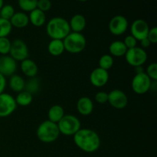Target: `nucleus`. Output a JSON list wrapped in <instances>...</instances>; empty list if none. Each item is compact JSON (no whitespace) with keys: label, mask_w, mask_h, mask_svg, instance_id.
Instances as JSON below:
<instances>
[{"label":"nucleus","mask_w":157,"mask_h":157,"mask_svg":"<svg viewBox=\"0 0 157 157\" xmlns=\"http://www.w3.org/2000/svg\"><path fill=\"white\" fill-rule=\"evenodd\" d=\"M64 51L63 40L52 39L48 44V52L53 57L60 56L64 53Z\"/></svg>","instance_id":"nucleus-21"},{"label":"nucleus","mask_w":157,"mask_h":157,"mask_svg":"<svg viewBox=\"0 0 157 157\" xmlns=\"http://www.w3.org/2000/svg\"><path fill=\"white\" fill-rule=\"evenodd\" d=\"M46 32L52 39L63 40L71 32L68 21L62 17H54L48 21Z\"/></svg>","instance_id":"nucleus-2"},{"label":"nucleus","mask_w":157,"mask_h":157,"mask_svg":"<svg viewBox=\"0 0 157 157\" xmlns=\"http://www.w3.org/2000/svg\"><path fill=\"white\" fill-rule=\"evenodd\" d=\"M64 115L65 113H64V108L59 104H55V105L52 106L48 112V121L55 123V124H58Z\"/></svg>","instance_id":"nucleus-23"},{"label":"nucleus","mask_w":157,"mask_h":157,"mask_svg":"<svg viewBox=\"0 0 157 157\" xmlns=\"http://www.w3.org/2000/svg\"><path fill=\"white\" fill-rule=\"evenodd\" d=\"M147 38L150 41L151 44H156L157 42V28L153 27L150 29L147 35Z\"/></svg>","instance_id":"nucleus-35"},{"label":"nucleus","mask_w":157,"mask_h":157,"mask_svg":"<svg viewBox=\"0 0 157 157\" xmlns=\"http://www.w3.org/2000/svg\"><path fill=\"white\" fill-rule=\"evenodd\" d=\"M12 26L9 20L0 18V38L8 37L12 32Z\"/></svg>","instance_id":"nucleus-27"},{"label":"nucleus","mask_w":157,"mask_h":157,"mask_svg":"<svg viewBox=\"0 0 157 157\" xmlns=\"http://www.w3.org/2000/svg\"><path fill=\"white\" fill-rule=\"evenodd\" d=\"M9 55H10L15 61H22L29 58V48L23 40L15 39L12 41Z\"/></svg>","instance_id":"nucleus-8"},{"label":"nucleus","mask_w":157,"mask_h":157,"mask_svg":"<svg viewBox=\"0 0 157 157\" xmlns=\"http://www.w3.org/2000/svg\"><path fill=\"white\" fill-rule=\"evenodd\" d=\"M79 2H86V1H88V0H78Z\"/></svg>","instance_id":"nucleus-39"},{"label":"nucleus","mask_w":157,"mask_h":157,"mask_svg":"<svg viewBox=\"0 0 157 157\" xmlns=\"http://www.w3.org/2000/svg\"><path fill=\"white\" fill-rule=\"evenodd\" d=\"M7 85V81H6V77L3 76L0 74V94L4 93V90Z\"/></svg>","instance_id":"nucleus-36"},{"label":"nucleus","mask_w":157,"mask_h":157,"mask_svg":"<svg viewBox=\"0 0 157 157\" xmlns=\"http://www.w3.org/2000/svg\"><path fill=\"white\" fill-rule=\"evenodd\" d=\"M51 8H52V2L50 0H38L37 9L39 10L45 12L50 10Z\"/></svg>","instance_id":"nucleus-32"},{"label":"nucleus","mask_w":157,"mask_h":157,"mask_svg":"<svg viewBox=\"0 0 157 157\" xmlns=\"http://www.w3.org/2000/svg\"><path fill=\"white\" fill-rule=\"evenodd\" d=\"M114 64V60H113V57H112L110 55L108 54H105L103 55L100 58L99 61H98V64H99V67L104 69V70L107 71L112 68Z\"/></svg>","instance_id":"nucleus-26"},{"label":"nucleus","mask_w":157,"mask_h":157,"mask_svg":"<svg viewBox=\"0 0 157 157\" xmlns=\"http://www.w3.org/2000/svg\"><path fill=\"white\" fill-rule=\"evenodd\" d=\"M4 6V0H0V9Z\"/></svg>","instance_id":"nucleus-38"},{"label":"nucleus","mask_w":157,"mask_h":157,"mask_svg":"<svg viewBox=\"0 0 157 157\" xmlns=\"http://www.w3.org/2000/svg\"><path fill=\"white\" fill-rule=\"evenodd\" d=\"M9 86L12 91L18 94L25 90V81L22 77L15 74V75H12L9 78Z\"/></svg>","instance_id":"nucleus-22"},{"label":"nucleus","mask_w":157,"mask_h":157,"mask_svg":"<svg viewBox=\"0 0 157 157\" xmlns=\"http://www.w3.org/2000/svg\"><path fill=\"white\" fill-rule=\"evenodd\" d=\"M64 50L71 54H79L85 49L87 40L82 33L71 32L63 39Z\"/></svg>","instance_id":"nucleus-4"},{"label":"nucleus","mask_w":157,"mask_h":157,"mask_svg":"<svg viewBox=\"0 0 157 157\" xmlns=\"http://www.w3.org/2000/svg\"><path fill=\"white\" fill-rule=\"evenodd\" d=\"M129 22L125 16L117 15L113 16L109 22L108 28L110 33L113 35H122L127 32L128 29Z\"/></svg>","instance_id":"nucleus-10"},{"label":"nucleus","mask_w":157,"mask_h":157,"mask_svg":"<svg viewBox=\"0 0 157 157\" xmlns=\"http://www.w3.org/2000/svg\"><path fill=\"white\" fill-rule=\"evenodd\" d=\"M94 103L88 97H82L77 102V110L82 116H88L94 110Z\"/></svg>","instance_id":"nucleus-15"},{"label":"nucleus","mask_w":157,"mask_h":157,"mask_svg":"<svg viewBox=\"0 0 157 157\" xmlns=\"http://www.w3.org/2000/svg\"><path fill=\"white\" fill-rule=\"evenodd\" d=\"M150 27L145 20L138 18L133 21L130 26V33L132 36L134 37L137 41H141L146 38L148 35Z\"/></svg>","instance_id":"nucleus-12"},{"label":"nucleus","mask_w":157,"mask_h":157,"mask_svg":"<svg viewBox=\"0 0 157 157\" xmlns=\"http://www.w3.org/2000/svg\"><path fill=\"white\" fill-rule=\"evenodd\" d=\"M140 41L141 48H144V49L148 48L150 47V46L152 44L147 38H144V39H142L141 41Z\"/></svg>","instance_id":"nucleus-37"},{"label":"nucleus","mask_w":157,"mask_h":157,"mask_svg":"<svg viewBox=\"0 0 157 157\" xmlns=\"http://www.w3.org/2000/svg\"><path fill=\"white\" fill-rule=\"evenodd\" d=\"M18 6L24 12H30L37 8L38 0H18Z\"/></svg>","instance_id":"nucleus-28"},{"label":"nucleus","mask_w":157,"mask_h":157,"mask_svg":"<svg viewBox=\"0 0 157 157\" xmlns=\"http://www.w3.org/2000/svg\"><path fill=\"white\" fill-rule=\"evenodd\" d=\"M124 44L126 45L127 49H130V48H133L136 47L137 45V40L134 38L133 36H132L131 35H129L125 37L124 41Z\"/></svg>","instance_id":"nucleus-34"},{"label":"nucleus","mask_w":157,"mask_h":157,"mask_svg":"<svg viewBox=\"0 0 157 157\" xmlns=\"http://www.w3.org/2000/svg\"><path fill=\"white\" fill-rule=\"evenodd\" d=\"M21 70L26 77L31 78H35L38 75V67L33 60L27 58L21 61Z\"/></svg>","instance_id":"nucleus-17"},{"label":"nucleus","mask_w":157,"mask_h":157,"mask_svg":"<svg viewBox=\"0 0 157 157\" xmlns=\"http://www.w3.org/2000/svg\"><path fill=\"white\" fill-rule=\"evenodd\" d=\"M111 107L117 110H122L128 104V97L120 89L112 90L108 94V101Z\"/></svg>","instance_id":"nucleus-11"},{"label":"nucleus","mask_w":157,"mask_h":157,"mask_svg":"<svg viewBox=\"0 0 157 157\" xmlns=\"http://www.w3.org/2000/svg\"><path fill=\"white\" fill-rule=\"evenodd\" d=\"M58 124L52 121H44L38 125L36 130L38 139L44 144H52L58 139L60 136Z\"/></svg>","instance_id":"nucleus-3"},{"label":"nucleus","mask_w":157,"mask_h":157,"mask_svg":"<svg viewBox=\"0 0 157 157\" xmlns=\"http://www.w3.org/2000/svg\"><path fill=\"white\" fill-rule=\"evenodd\" d=\"M12 41L8 37L0 38V55H7L10 52Z\"/></svg>","instance_id":"nucleus-30"},{"label":"nucleus","mask_w":157,"mask_h":157,"mask_svg":"<svg viewBox=\"0 0 157 157\" xmlns=\"http://www.w3.org/2000/svg\"><path fill=\"white\" fill-rule=\"evenodd\" d=\"M127 48L124 41L120 40L113 41L109 46V52L112 57H116V58L124 57L127 53Z\"/></svg>","instance_id":"nucleus-20"},{"label":"nucleus","mask_w":157,"mask_h":157,"mask_svg":"<svg viewBox=\"0 0 157 157\" xmlns=\"http://www.w3.org/2000/svg\"><path fill=\"white\" fill-rule=\"evenodd\" d=\"M9 21L12 27L17 29H23L29 24V15L24 12H15Z\"/></svg>","instance_id":"nucleus-19"},{"label":"nucleus","mask_w":157,"mask_h":157,"mask_svg":"<svg viewBox=\"0 0 157 157\" xmlns=\"http://www.w3.org/2000/svg\"><path fill=\"white\" fill-rule=\"evenodd\" d=\"M74 143L81 150L92 153L98 150L101 147V138L93 130L87 128L80 129L73 136Z\"/></svg>","instance_id":"nucleus-1"},{"label":"nucleus","mask_w":157,"mask_h":157,"mask_svg":"<svg viewBox=\"0 0 157 157\" xmlns=\"http://www.w3.org/2000/svg\"><path fill=\"white\" fill-rule=\"evenodd\" d=\"M41 87V82L38 78H31L25 81V90L30 93L31 94H37L40 90Z\"/></svg>","instance_id":"nucleus-25"},{"label":"nucleus","mask_w":157,"mask_h":157,"mask_svg":"<svg viewBox=\"0 0 157 157\" xmlns=\"http://www.w3.org/2000/svg\"><path fill=\"white\" fill-rule=\"evenodd\" d=\"M15 100L17 106L28 107L33 101V95L24 90L17 94V96L15 98Z\"/></svg>","instance_id":"nucleus-24"},{"label":"nucleus","mask_w":157,"mask_h":157,"mask_svg":"<svg viewBox=\"0 0 157 157\" xmlns=\"http://www.w3.org/2000/svg\"><path fill=\"white\" fill-rule=\"evenodd\" d=\"M124 56L127 64L134 67L143 66L147 62L148 58V55L145 49L137 46L133 48L127 49V53Z\"/></svg>","instance_id":"nucleus-7"},{"label":"nucleus","mask_w":157,"mask_h":157,"mask_svg":"<svg viewBox=\"0 0 157 157\" xmlns=\"http://www.w3.org/2000/svg\"><path fill=\"white\" fill-rule=\"evenodd\" d=\"M17 71V61L10 55H2L0 57V74L4 77H11Z\"/></svg>","instance_id":"nucleus-13"},{"label":"nucleus","mask_w":157,"mask_h":157,"mask_svg":"<svg viewBox=\"0 0 157 157\" xmlns=\"http://www.w3.org/2000/svg\"><path fill=\"white\" fill-rule=\"evenodd\" d=\"M15 98L8 93L0 94V117H8L12 115L17 109Z\"/></svg>","instance_id":"nucleus-9"},{"label":"nucleus","mask_w":157,"mask_h":157,"mask_svg":"<svg viewBox=\"0 0 157 157\" xmlns=\"http://www.w3.org/2000/svg\"><path fill=\"white\" fill-rule=\"evenodd\" d=\"M71 32L81 33L87 25V21L84 15L81 14H76L73 15L68 21Z\"/></svg>","instance_id":"nucleus-16"},{"label":"nucleus","mask_w":157,"mask_h":157,"mask_svg":"<svg viewBox=\"0 0 157 157\" xmlns=\"http://www.w3.org/2000/svg\"><path fill=\"white\" fill-rule=\"evenodd\" d=\"M109 81V73L107 71L101 67L94 69L90 75V82L94 87H102L107 84Z\"/></svg>","instance_id":"nucleus-14"},{"label":"nucleus","mask_w":157,"mask_h":157,"mask_svg":"<svg viewBox=\"0 0 157 157\" xmlns=\"http://www.w3.org/2000/svg\"><path fill=\"white\" fill-rule=\"evenodd\" d=\"M94 99L97 103L104 104L108 101V93L105 91H99L95 94Z\"/></svg>","instance_id":"nucleus-33"},{"label":"nucleus","mask_w":157,"mask_h":157,"mask_svg":"<svg viewBox=\"0 0 157 157\" xmlns=\"http://www.w3.org/2000/svg\"><path fill=\"white\" fill-rule=\"evenodd\" d=\"M146 74L147 76L153 81H156L157 80V64L156 63H152L149 64L146 70Z\"/></svg>","instance_id":"nucleus-31"},{"label":"nucleus","mask_w":157,"mask_h":157,"mask_svg":"<svg viewBox=\"0 0 157 157\" xmlns=\"http://www.w3.org/2000/svg\"><path fill=\"white\" fill-rule=\"evenodd\" d=\"M153 81L147 76L145 71L136 73L131 81V87L136 94L143 95L147 94L152 88Z\"/></svg>","instance_id":"nucleus-6"},{"label":"nucleus","mask_w":157,"mask_h":157,"mask_svg":"<svg viewBox=\"0 0 157 157\" xmlns=\"http://www.w3.org/2000/svg\"><path fill=\"white\" fill-rule=\"evenodd\" d=\"M57 124L60 133L67 136H73L81 128L80 120L72 114H65Z\"/></svg>","instance_id":"nucleus-5"},{"label":"nucleus","mask_w":157,"mask_h":157,"mask_svg":"<svg viewBox=\"0 0 157 157\" xmlns=\"http://www.w3.org/2000/svg\"><path fill=\"white\" fill-rule=\"evenodd\" d=\"M15 13V9L12 5H4L0 9V18L10 20Z\"/></svg>","instance_id":"nucleus-29"},{"label":"nucleus","mask_w":157,"mask_h":157,"mask_svg":"<svg viewBox=\"0 0 157 157\" xmlns=\"http://www.w3.org/2000/svg\"><path fill=\"white\" fill-rule=\"evenodd\" d=\"M29 23L34 25L35 27H41L46 22V15L45 12L39 10L38 9H35L29 12Z\"/></svg>","instance_id":"nucleus-18"}]
</instances>
